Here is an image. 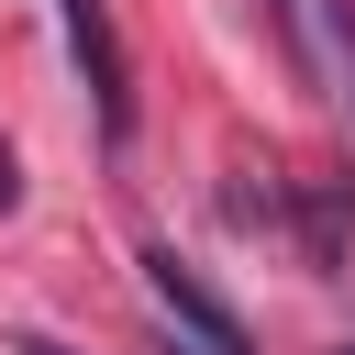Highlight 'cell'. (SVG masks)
Instances as JSON below:
<instances>
[{
  "instance_id": "6da1fadb",
  "label": "cell",
  "mask_w": 355,
  "mask_h": 355,
  "mask_svg": "<svg viewBox=\"0 0 355 355\" xmlns=\"http://www.w3.org/2000/svg\"><path fill=\"white\" fill-rule=\"evenodd\" d=\"M266 22H277V44H288L300 89L355 133V0H266Z\"/></svg>"
},
{
  "instance_id": "7a4b0ae2",
  "label": "cell",
  "mask_w": 355,
  "mask_h": 355,
  "mask_svg": "<svg viewBox=\"0 0 355 355\" xmlns=\"http://www.w3.org/2000/svg\"><path fill=\"white\" fill-rule=\"evenodd\" d=\"M144 300H155V322L178 333V355H255V344H244V322H233V311H222L178 255H144Z\"/></svg>"
},
{
  "instance_id": "8992f818",
  "label": "cell",
  "mask_w": 355,
  "mask_h": 355,
  "mask_svg": "<svg viewBox=\"0 0 355 355\" xmlns=\"http://www.w3.org/2000/svg\"><path fill=\"white\" fill-rule=\"evenodd\" d=\"M344 355H355V344H344Z\"/></svg>"
},
{
  "instance_id": "5b68a950",
  "label": "cell",
  "mask_w": 355,
  "mask_h": 355,
  "mask_svg": "<svg viewBox=\"0 0 355 355\" xmlns=\"http://www.w3.org/2000/svg\"><path fill=\"white\" fill-rule=\"evenodd\" d=\"M33 355H67V344H33Z\"/></svg>"
},
{
  "instance_id": "277c9868",
  "label": "cell",
  "mask_w": 355,
  "mask_h": 355,
  "mask_svg": "<svg viewBox=\"0 0 355 355\" xmlns=\"http://www.w3.org/2000/svg\"><path fill=\"white\" fill-rule=\"evenodd\" d=\"M11 200H22V155L0 144V211H11Z\"/></svg>"
},
{
  "instance_id": "3957f363",
  "label": "cell",
  "mask_w": 355,
  "mask_h": 355,
  "mask_svg": "<svg viewBox=\"0 0 355 355\" xmlns=\"http://www.w3.org/2000/svg\"><path fill=\"white\" fill-rule=\"evenodd\" d=\"M55 22H67V44H78V67H89L100 133L122 144V133H133V78H122V44H111V11H100V0H55Z\"/></svg>"
}]
</instances>
